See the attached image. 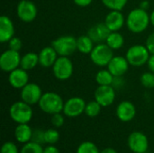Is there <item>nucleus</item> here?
Here are the masks:
<instances>
[{"label":"nucleus","mask_w":154,"mask_h":153,"mask_svg":"<svg viewBox=\"0 0 154 153\" xmlns=\"http://www.w3.org/2000/svg\"><path fill=\"white\" fill-rule=\"evenodd\" d=\"M43 149L42 144L31 141L23 144L20 150V153H43Z\"/></svg>","instance_id":"bb28decb"},{"label":"nucleus","mask_w":154,"mask_h":153,"mask_svg":"<svg viewBox=\"0 0 154 153\" xmlns=\"http://www.w3.org/2000/svg\"><path fill=\"white\" fill-rule=\"evenodd\" d=\"M64 103L65 102L59 94L55 92H46L42 94L38 105L42 112L52 115L63 111Z\"/></svg>","instance_id":"f03ea898"},{"label":"nucleus","mask_w":154,"mask_h":153,"mask_svg":"<svg viewBox=\"0 0 154 153\" xmlns=\"http://www.w3.org/2000/svg\"><path fill=\"white\" fill-rule=\"evenodd\" d=\"M111 31L106 25L105 23H98L93 25L88 32V35L93 40L94 42L101 43L102 41H106Z\"/></svg>","instance_id":"a211bd4d"},{"label":"nucleus","mask_w":154,"mask_h":153,"mask_svg":"<svg viewBox=\"0 0 154 153\" xmlns=\"http://www.w3.org/2000/svg\"><path fill=\"white\" fill-rule=\"evenodd\" d=\"M151 53L146 46L136 44L130 47L125 54L129 64L133 67H142L147 63Z\"/></svg>","instance_id":"20e7f679"},{"label":"nucleus","mask_w":154,"mask_h":153,"mask_svg":"<svg viewBox=\"0 0 154 153\" xmlns=\"http://www.w3.org/2000/svg\"><path fill=\"white\" fill-rule=\"evenodd\" d=\"M115 77L108 69H101L96 75L97 83L99 86H112Z\"/></svg>","instance_id":"393cba45"},{"label":"nucleus","mask_w":154,"mask_h":153,"mask_svg":"<svg viewBox=\"0 0 154 153\" xmlns=\"http://www.w3.org/2000/svg\"><path fill=\"white\" fill-rule=\"evenodd\" d=\"M9 115L11 119L16 123L20 124H29L32 118L33 112L31 105L22 101L14 102L9 109Z\"/></svg>","instance_id":"7ed1b4c3"},{"label":"nucleus","mask_w":154,"mask_h":153,"mask_svg":"<svg viewBox=\"0 0 154 153\" xmlns=\"http://www.w3.org/2000/svg\"><path fill=\"white\" fill-rule=\"evenodd\" d=\"M42 96V88L34 83H28L21 89V99L31 106L38 104Z\"/></svg>","instance_id":"ddd939ff"},{"label":"nucleus","mask_w":154,"mask_h":153,"mask_svg":"<svg viewBox=\"0 0 154 153\" xmlns=\"http://www.w3.org/2000/svg\"><path fill=\"white\" fill-rule=\"evenodd\" d=\"M70 153H73V152H70ZM75 153H76V152H75Z\"/></svg>","instance_id":"37998d69"},{"label":"nucleus","mask_w":154,"mask_h":153,"mask_svg":"<svg viewBox=\"0 0 154 153\" xmlns=\"http://www.w3.org/2000/svg\"><path fill=\"white\" fill-rule=\"evenodd\" d=\"M127 145L134 153H146L149 149V140L143 133L135 131L128 136Z\"/></svg>","instance_id":"6e6552de"},{"label":"nucleus","mask_w":154,"mask_h":153,"mask_svg":"<svg viewBox=\"0 0 154 153\" xmlns=\"http://www.w3.org/2000/svg\"><path fill=\"white\" fill-rule=\"evenodd\" d=\"M76 153H100V151L92 142H83L79 145Z\"/></svg>","instance_id":"c85d7f7f"},{"label":"nucleus","mask_w":154,"mask_h":153,"mask_svg":"<svg viewBox=\"0 0 154 153\" xmlns=\"http://www.w3.org/2000/svg\"><path fill=\"white\" fill-rule=\"evenodd\" d=\"M106 43L114 50H119L123 47L125 43L124 36L118 32H111L108 35Z\"/></svg>","instance_id":"b1692460"},{"label":"nucleus","mask_w":154,"mask_h":153,"mask_svg":"<svg viewBox=\"0 0 154 153\" xmlns=\"http://www.w3.org/2000/svg\"><path fill=\"white\" fill-rule=\"evenodd\" d=\"M14 36V25L12 20L6 16L0 17V41L2 43L9 41Z\"/></svg>","instance_id":"6ab92c4d"},{"label":"nucleus","mask_w":154,"mask_h":153,"mask_svg":"<svg viewBox=\"0 0 154 153\" xmlns=\"http://www.w3.org/2000/svg\"><path fill=\"white\" fill-rule=\"evenodd\" d=\"M39 64V55L35 52H28L22 56L20 67L25 70H31Z\"/></svg>","instance_id":"5701e85b"},{"label":"nucleus","mask_w":154,"mask_h":153,"mask_svg":"<svg viewBox=\"0 0 154 153\" xmlns=\"http://www.w3.org/2000/svg\"><path fill=\"white\" fill-rule=\"evenodd\" d=\"M90 55L91 61L98 67H106L114 57L113 50L106 43H98L92 50Z\"/></svg>","instance_id":"39448f33"},{"label":"nucleus","mask_w":154,"mask_h":153,"mask_svg":"<svg viewBox=\"0 0 154 153\" xmlns=\"http://www.w3.org/2000/svg\"><path fill=\"white\" fill-rule=\"evenodd\" d=\"M8 81L12 87L15 89H22L29 83V74L27 73V70L22 68H17L9 72Z\"/></svg>","instance_id":"2eb2a0df"},{"label":"nucleus","mask_w":154,"mask_h":153,"mask_svg":"<svg viewBox=\"0 0 154 153\" xmlns=\"http://www.w3.org/2000/svg\"><path fill=\"white\" fill-rule=\"evenodd\" d=\"M141 84L146 87V88H154V73L150 71V72H145L141 76L140 78Z\"/></svg>","instance_id":"7c9ffc66"},{"label":"nucleus","mask_w":154,"mask_h":153,"mask_svg":"<svg viewBox=\"0 0 154 153\" xmlns=\"http://www.w3.org/2000/svg\"><path fill=\"white\" fill-rule=\"evenodd\" d=\"M51 46L57 51L59 56L69 57L72 55L77 49V39L71 35H63L55 39Z\"/></svg>","instance_id":"423d86ee"},{"label":"nucleus","mask_w":154,"mask_h":153,"mask_svg":"<svg viewBox=\"0 0 154 153\" xmlns=\"http://www.w3.org/2000/svg\"><path fill=\"white\" fill-rule=\"evenodd\" d=\"M151 23V18L148 12L141 7L133 9L127 15L125 24L128 30L134 33L144 32Z\"/></svg>","instance_id":"f257e3e1"},{"label":"nucleus","mask_w":154,"mask_h":153,"mask_svg":"<svg viewBox=\"0 0 154 153\" xmlns=\"http://www.w3.org/2000/svg\"><path fill=\"white\" fill-rule=\"evenodd\" d=\"M39 55V64L43 68H51L58 59V53L52 46L44 47L41 50Z\"/></svg>","instance_id":"aec40b11"},{"label":"nucleus","mask_w":154,"mask_h":153,"mask_svg":"<svg viewBox=\"0 0 154 153\" xmlns=\"http://www.w3.org/2000/svg\"><path fill=\"white\" fill-rule=\"evenodd\" d=\"M8 43H9V49L15 50V51H20V50L23 47V42L21 39L14 37V36L8 41Z\"/></svg>","instance_id":"f704fd0d"},{"label":"nucleus","mask_w":154,"mask_h":153,"mask_svg":"<svg viewBox=\"0 0 154 153\" xmlns=\"http://www.w3.org/2000/svg\"><path fill=\"white\" fill-rule=\"evenodd\" d=\"M117 118L124 123L131 122L136 115V107L130 101L121 102L116 110Z\"/></svg>","instance_id":"4468645a"},{"label":"nucleus","mask_w":154,"mask_h":153,"mask_svg":"<svg viewBox=\"0 0 154 153\" xmlns=\"http://www.w3.org/2000/svg\"><path fill=\"white\" fill-rule=\"evenodd\" d=\"M73 1H74V3L77 5H79L80 7L88 6V5H89L93 2V0H73Z\"/></svg>","instance_id":"4c0bfd02"},{"label":"nucleus","mask_w":154,"mask_h":153,"mask_svg":"<svg viewBox=\"0 0 154 153\" xmlns=\"http://www.w3.org/2000/svg\"><path fill=\"white\" fill-rule=\"evenodd\" d=\"M73 63L69 57L60 56L52 66L54 77L59 80H67L73 74Z\"/></svg>","instance_id":"0eeeda50"},{"label":"nucleus","mask_w":154,"mask_h":153,"mask_svg":"<svg viewBox=\"0 0 154 153\" xmlns=\"http://www.w3.org/2000/svg\"><path fill=\"white\" fill-rule=\"evenodd\" d=\"M95 100L98 102L102 107L111 106L116 100V88L113 86H98L96 89Z\"/></svg>","instance_id":"f8f14e48"},{"label":"nucleus","mask_w":154,"mask_h":153,"mask_svg":"<svg viewBox=\"0 0 154 153\" xmlns=\"http://www.w3.org/2000/svg\"><path fill=\"white\" fill-rule=\"evenodd\" d=\"M0 153H20V151L13 142H5L1 147Z\"/></svg>","instance_id":"2f4dec72"},{"label":"nucleus","mask_w":154,"mask_h":153,"mask_svg":"<svg viewBox=\"0 0 154 153\" xmlns=\"http://www.w3.org/2000/svg\"><path fill=\"white\" fill-rule=\"evenodd\" d=\"M104 23L111 32H118L123 28L124 24L125 23V20L121 11L111 10L106 14Z\"/></svg>","instance_id":"f3484780"},{"label":"nucleus","mask_w":154,"mask_h":153,"mask_svg":"<svg viewBox=\"0 0 154 153\" xmlns=\"http://www.w3.org/2000/svg\"><path fill=\"white\" fill-rule=\"evenodd\" d=\"M100 153H118L114 148H105L104 150H102Z\"/></svg>","instance_id":"a19ab883"},{"label":"nucleus","mask_w":154,"mask_h":153,"mask_svg":"<svg viewBox=\"0 0 154 153\" xmlns=\"http://www.w3.org/2000/svg\"><path fill=\"white\" fill-rule=\"evenodd\" d=\"M33 130L28 124H20L14 129V138L19 143L24 144L32 141Z\"/></svg>","instance_id":"412c9836"},{"label":"nucleus","mask_w":154,"mask_h":153,"mask_svg":"<svg viewBox=\"0 0 154 153\" xmlns=\"http://www.w3.org/2000/svg\"><path fill=\"white\" fill-rule=\"evenodd\" d=\"M101 108H102V106L97 102L96 100L94 101H90L88 103H87L86 105V108H85V114L88 116V117H96L97 116L100 112H101Z\"/></svg>","instance_id":"a878e982"},{"label":"nucleus","mask_w":154,"mask_h":153,"mask_svg":"<svg viewBox=\"0 0 154 153\" xmlns=\"http://www.w3.org/2000/svg\"><path fill=\"white\" fill-rule=\"evenodd\" d=\"M60 140V133L58 130L51 128L44 132V141L46 144L55 145Z\"/></svg>","instance_id":"cd10ccee"},{"label":"nucleus","mask_w":154,"mask_h":153,"mask_svg":"<svg viewBox=\"0 0 154 153\" xmlns=\"http://www.w3.org/2000/svg\"><path fill=\"white\" fill-rule=\"evenodd\" d=\"M145 46L147 47V49L149 50L151 54H154V32L151 33L147 40H146V43Z\"/></svg>","instance_id":"c9c22d12"},{"label":"nucleus","mask_w":154,"mask_h":153,"mask_svg":"<svg viewBox=\"0 0 154 153\" xmlns=\"http://www.w3.org/2000/svg\"><path fill=\"white\" fill-rule=\"evenodd\" d=\"M44 132L45 131H42L41 129H35V130H33L32 141L34 142L40 143L42 145L43 143H45V141H44Z\"/></svg>","instance_id":"72a5a7b5"},{"label":"nucleus","mask_w":154,"mask_h":153,"mask_svg":"<svg viewBox=\"0 0 154 153\" xmlns=\"http://www.w3.org/2000/svg\"><path fill=\"white\" fill-rule=\"evenodd\" d=\"M94 47V41L88 35H81L77 39V49L83 54H90Z\"/></svg>","instance_id":"4be33fe9"},{"label":"nucleus","mask_w":154,"mask_h":153,"mask_svg":"<svg viewBox=\"0 0 154 153\" xmlns=\"http://www.w3.org/2000/svg\"><path fill=\"white\" fill-rule=\"evenodd\" d=\"M147 65H148V68L150 69V71L153 72L154 73V54H151L148 61H147Z\"/></svg>","instance_id":"58836bf2"},{"label":"nucleus","mask_w":154,"mask_h":153,"mask_svg":"<svg viewBox=\"0 0 154 153\" xmlns=\"http://www.w3.org/2000/svg\"><path fill=\"white\" fill-rule=\"evenodd\" d=\"M16 13L18 18L24 23L32 22L37 16V6L30 0H21L16 8Z\"/></svg>","instance_id":"9b49d317"},{"label":"nucleus","mask_w":154,"mask_h":153,"mask_svg":"<svg viewBox=\"0 0 154 153\" xmlns=\"http://www.w3.org/2000/svg\"><path fill=\"white\" fill-rule=\"evenodd\" d=\"M129 62L125 57L114 56L109 64L107 69L113 74L114 77H123L129 69Z\"/></svg>","instance_id":"dca6fc26"},{"label":"nucleus","mask_w":154,"mask_h":153,"mask_svg":"<svg viewBox=\"0 0 154 153\" xmlns=\"http://www.w3.org/2000/svg\"><path fill=\"white\" fill-rule=\"evenodd\" d=\"M87 103L85 100L79 96H74L69 99H68L64 103V107L62 113L65 116L74 118L81 115L83 113H85Z\"/></svg>","instance_id":"9d476101"},{"label":"nucleus","mask_w":154,"mask_h":153,"mask_svg":"<svg viewBox=\"0 0 154 153\" xmlns=\"http://www.w3.org/2000/svg\"><path fill=\"white\" fill-rule=\"evenodd\" d=\"M43 153H60L59 149L55 145H47L43 149Z\"/></svg>","instance_id":"e433bc0d"},{"label":"nucleus","mask_w":154,"mask_h":153,"mask_svg":"<svg viewBox=\"0 0 154 153\" xmlns=\"http://www.w3.org/2000/svg\"><path fill=\"white\" fill-rule=\"evenodd\" d=\"M150 18H151V23L154 26V10L152 12V14H150Z\"/></svg>","instance_id":"79ce46f5"},{"label":"nucleus","mask_w":154,"mask_h":153,"mask_svg":"<svg viewBox=\"0 0 154 153\" xmlns=\"http://www.w3.org/2000/svg\"><path fill=\"white\" fill-rule=\"evenodd\" d=\"M149 6H150V3H149V1H147V0H143V1H142L141 4H140V7L143 8V9H144V10H147V9L149 8Z\"/></svg>","instance_id":"ea45409f"},{"label":"nucleus","mask_w":154,"mask_h":153,"mask_svg":"<svg viewBox=\"0 0 154 153\" xmlns=\"http://www.w3.org/2000/svg\"><path fill=\"white\" fill-rule=\"evenodd\" d=\"M103 5L110 10L122 11L128 0H101Z\"/></svg>","instance_id":"c756f323"},{"label":"nucleus","mask_w":154,"mask_h":153,"mask_svg":"<svg viewBox=\"0 0 154 153\" xmlns=\"http://www.w3.org/2000/svg\"><path fill=\"white\" fill-rule=\"evenodd\" d=\"M21 59L19 51L10 49L5 50L0 56V68L5 72H11L20 66Z\"/></svg>","instance_id":"1a4fd4ad"},{"label":"nucleus","mask_w":154,"mask_h":153,"mask_svg":"<svg viewBox=\"0 0 154 153\" xmlns=\"http://www.w3.org/2000/svg\"><path fill=\"white\" fill-rule=\"evenodd\" d=\"M65 123L64 115L61 113H57L51 115V124L55 128H60L63 126Z\"/></svg>","instance_id":"473e14b6"}]
</instances>
